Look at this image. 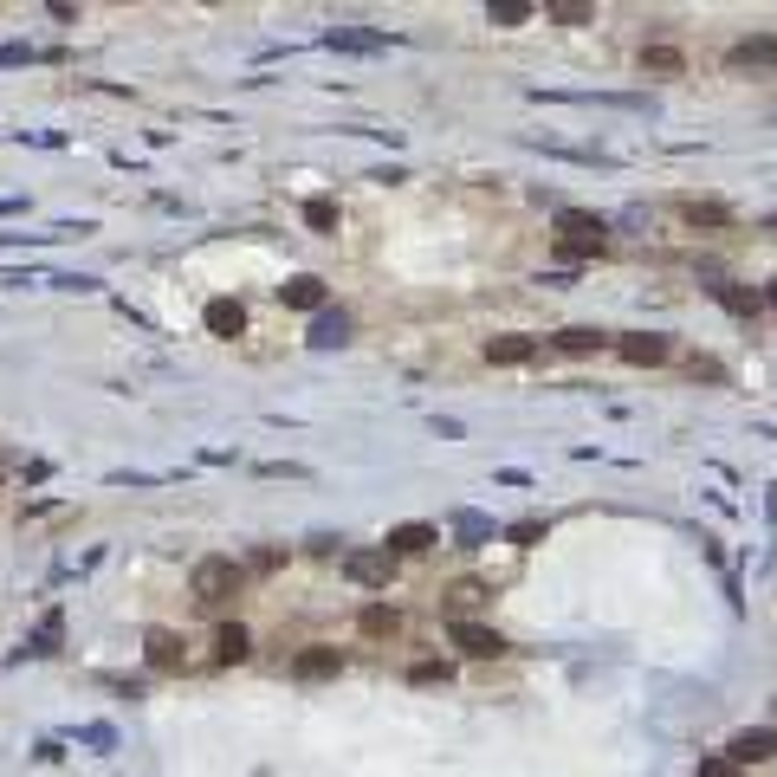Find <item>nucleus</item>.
Returning <instances> with one entry per match:
<instances>
[{"label":"nucleus","mask_w":777,"mask_h":777,"mask_svg":"<svg viewBox=\"0 0 777 777\" xmlns=\"http://www.w3.org/2000/svg\"><path fill=\"white\" fill-rule=\"evenodd\" d=\"M428 544H441V531H434V525H395L389 538H383V551L389 557H421Z\"/></svg>","instance_id":"0eeeda50"},{"label":"nucleus","mask_w":777,"mask_h":777,"mask_svg":"<svg viewBox=\"0 0 777 777\" xmlns=\"http://www.w3.org/2000/svg\"><path fill=\"white\" fill-rule=\"evenodd\" d=\"M713 298L732 311V318H758V298L745 292V285H726V279H719V285H713Z\"/></svg>","instance_id":"f3484780"},{"label":"nucleus","mask_w":777,"mask_h":777,"mask_svg":"<svg viewBox=\"0 0 777 777\" xmlns=\"http://www.w3.org/2000/svg\"><path fill=\"white\" fill-rule=\"evenodd\" d=\"M305 221H311V227H337V208L318 195V201H305Z\"/></svg>","instance_id":"b1692460"},{"label":"nucleus","mask_w":777,"mask_h":777,"mask_svg":"<svg viewBox=\"0 0 777 777\" xmlns=\"http://www.w3.org/2000/svg\"><path fill=\"white\" fill-rule=\"evenodd\" d=\"M777 752V739H771V726H758V732H739V739L726 745V758L732 765H765V758Z\"/></svg>","instance_id":"6e6552de"},{"label":"nucleus","mask_w":777,"mask_h":777,"mask_svg":"<svg viewBox=\"0 0 777 777\" xmlns=\"http://www.w3.org/2000/svg\"><path fill=\"white\" fill-rule=\"evenodd\" d=\"M557 350H570V357H590V350H603V331H590V324H570V331H557Z\"/></svg>","instance_id":"dca6fc26"},{"label":"nucleus","mask_w":777,"mask_h":777,"mask_svg":"<svg viewBox=\"0 0 777 777\" xmlns=\"http://www.w3.org/2000/svg\"><path fill=\"white\" fill-rule=\"evenodd\" d=\"M726 59L732 65H777V39H739Z\"/></svg>","instance_id":"4468645a"},{"label":"nucleus","mask_w":777,"mask_h":777,"mask_svg":"<svg viewBox=\"0 0 777 777\" xmlns=\"http://www.w3.org/2000/svg\"><path fill=\"white\" fill-rule=\"evenodd\" d=\"M603 247H609V227L596 221V214H583V208L557 214V253L564 259H596Z\"/></svg>","instance_id":"f257e3e1"},{"label":"nucleus","mask_w":777,"mask_h":777,"mask_svg":"<svg viewBox=\"0 0 777 777\" xmlns=\"http://www.w3.org/2000/svg\"><path fill=\"white\" fill-rule=\"evenodd\" d=\"M486 20H493V26H525L531 7H525V0H493V7H486Z\"/></svg>","instance_id":"aec40b11"},{"label":"nucleus","mask_w":777,"mask_h":777,"mask_svg":"<svg viewBox=\"0 0 777 777\" xmlns=\"http://www.w3.org/2000/svg\"><path fill=\"white\" fill-rule=\"evenodd\" d=\"M247 654H253V642H247V629H240V622H227V629L214 635V661L234 667V661H247Z\"/></svg>","instance_id":"ddd939ff"},{"label":"nucleus","mask_w":777,"mask_h":777,"mask_svg":"<svg viewBox=\"0 0 777 777\" xmlns=\"http://www.w3.org/2000/svg\"><path fill=\"white\" fill-rule=\"evenodd\" d=\"M59 635H65V616H59V609H46L39 629H33V642H26V654H52V648H59Z\"/></svg>","instance_id":"2eb2a0df"},{"label":"nucleus","mask_w":777,"mask_h":777,"mask_svg":"<svg viewBox=\"0 0 777 777\" xmlns=\"http://www.w3.org/2000/svg\"><path fill=\"white\" fill-rule=\"evenodd\" d=\"M447 635H454V648H460V654H473V661H493V654H506L499 629H486V622H467V616H460Z\"/></svg>","instance_id":"20e7f679"},{"label":"nucleus","mask_w":777,"mask_h":777,"mask_svg":"<svg viewBox=\"0 0 777 777\" xmlns=\"http://www.w3.org/2000/svg\"><path fill=\"white\" fill-rule=\"evenodd\" d=\"M680 214H687L693 227H726L732 208H719V201H680Z\"/></svg>","instance_id":"a211bd4d"},{"label":"nucleus","mask_w":777,"mask_h":777,"mask_svg":"<svg viewBox=\"0 0 777 777\" xmlns=\"http://www.w3.org/2000/svg\"><path fill=\"white\" fill-rule=\"evenodd\" d=\"M538 357V337H486V363H493V370H518V363H531Z\"/></svg>","instance_id":"39448f33"},{"label":"nucleus","mask_w":777,"mask_h":777,"mask_svg":"<svg viewBox=\"0 0 777 777\" xmlns=\"http://www.w3.org/2000/svg\"><path fill=\"white\" fill-rule=\"evenodd\" d=\"M363 635H395V609L370 603V609H363Z\"/></svg>","instance_id":"4be33fe9"},{"label":"nucleus","mask_w":777,"mask_h":777,"mask_svg":"<svg viewBox=\"0 0 777 777\" xmlns=\"http://www.w3.org/2000/svg\"><path fill=\"white\" fill-rule=\"evenodd\" d=\"M771 305H777V279H771Z\"/></svg>","instance_id":"bb28decb"},{"label":"nucleus","mask_w":777,"mask_h":777,"mask_svg":"<svg viewBox=\"0 0 777 777\" xmlns=\"http://www.w3.org/2000/svg\"><path fill=\"white\" fill-rule=\"evenodd\" d=\"M292 674L298 680H331V674H344V654H337V648H305L292 661Z\"/></svg>","instance_id":"1a4fd4ad"},{"label":"nucleus","mask_w":777,"mask_h":777,"mask_svg":"<svg viewBox=\"0 0 777 777\" xmlns=\"http://www.w3.org/2000/svg\"><path fill=\"white\" fill-rule=\"evenodd\" d=\"M642 65H648V72H661V78H674V72H680V52H674V46H648Z\"/></svg>","instance_id":"412c9836"},{"label":"nucleus","mask_w":777,"mask_h":777,"mask_svg":"<svg viewBox=\"0 0 777 777\" xmlns=\"http://www.w3.org/2000/svg\"><path fill=\"white\" fill-rule=\"evenodd\" d=\"M700 777H739V765H732V758H706Z\"/></svg>","instance_id":"a878e982"},{"label":"nucleus","mask_w":777,"mask_h":777,"mask_svg":"<svg viewBox=\"0 0 777 777\" xmlns=\"http://www.w3.org/2000/svg\"><path fill=\"white\" fill-rule=\"evenodd\" d=\"M208 331L214 337H240V331H247V311H240L234 298H214V305H208Z\"/></svg>","instance_id":"9d476101"},{"label":"nucleus","mask_w":777,"mask_h":777,"mask_svg":"<svg viewBox=\"0 0 777 777\" xmlns=\"http://www.w3.org/2000/svg\"><path fill=\"white\" fill-rule=\"evenodd\" d=\"M622 363H635V370H654V363H667L674 357V344H667V337H648V331H635V337H622Z\"/></svg>","instance_id":"423d86ee"},{"label":"nucleus","mask_w":777,"mask_h":777,"mask_svg":"<svg viewBox=\"0 0 777 777\" xmlns=\"http://www.w3.org/2000/svg\"><path fill=\"white\" fill-rule=\"evenodd\" d=\"M337 337H344V318H318V324H311V344H337Z\"/></svg>","instance_id":"393cba45"},{"label":"nucleus","mask_w":777,"mask_h":777,"mask_svg":"<svg viewBox=\"0 0 777 777\" xmlns=\"http://www.w3.org/2000/svg\"><path fill=\"white\" fill-rule=\"evenodd\" d=\"M149 667H162V674H169V667H182V635H169V629H149Z\"/></svg>","instance_id":"9b49d317"},{"label":"nucleus","mask_w":777,"mask_h":777,"mask_svg":"<svg viewBox=\"0 0 777 777\" xmlns=\"http://www.w3.org/2000/svg\"><path fill=\"white\" fill-rule=\"evenodd\" d=\"M544 13H551L557 26H590L596 20V7H583V0H557V7H544Z\"/></svg>","instance_id":"6ab92c4d"},{"label":"nucleus","mask_w":777,"mask_h":777,"mask_svg":"<svg viewBox=\"0 0 777 777\" xmlns=\"http://www.w3.org/2000/svg\"><path fill=\"white\" fill-rule=\"evenodd\" d=\"M344 577L363 583V590H383V583L395 577V557H389V551H350V557H344Z\"/></svg>","instance_id":"7ed1b4c3"},{"label":"nucleus","mask_w":777,"mask_h":777,"mask_svg":"<svg viewBox=\"0 0 777 777\" xmlns=\"http://www.w3.org/2000/svg\"><path fill=\"white\" fill-rule=\"evenodd\" d=\"M188 583H195V596H201V603H227V596L240 590V564H234V557H201Z\"/></svg>","instance_id":"f03ea898"},{"label":"nucleus","mask_w":777,"mask_h":777,"mask_svg":"<svg viewBox=\"0 0 777 777\" xmlns=\"http://www.w3.org/2000/svg\"><path fill=\"white\" fill-rule=\"evenodd\" d=\"M285 305H298V311H318V305H324V279H318V272H298V279L285 285Z\"/></svg>","instance_id":"f8f14e48"},{"label":"nucleus","mask_w":777,"mask_h":777,"mask_svg":"<svg viewBox=\"0 0 777 777\" xmlns=\"http://www.w3.org/2000/svg\"><path fill=\"white\" fill-rule=\"evenodd\" d=\"M506 538H512V544H538V538H544V518H518Z\"/></svg>","instance_id":"5701e85b"}]
</instances>
